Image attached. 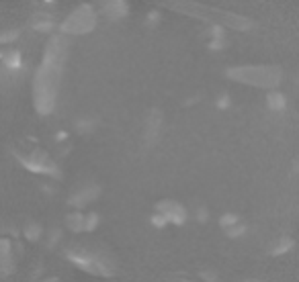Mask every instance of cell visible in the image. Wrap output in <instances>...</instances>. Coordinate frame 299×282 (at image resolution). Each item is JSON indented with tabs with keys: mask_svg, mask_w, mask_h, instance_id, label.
I'll list each match as a JSON object with an SVG mask.
<instances>
[{
	"mask_svg": "<svg viewBox=\"0 0 299 282\" xmlns=\"http://www.w3.org/2000/svg\"><path fill=\"white\" fill-rule=\"evenodd\" d=\"M63 41L61 39H55L49 43L47 51H45V57L39 65V72H37V80H35V96L39 100V104L43 106L41 110H45V102L49 106L53 94H55V88H57V82H59V72H61V63H63Z\"/></svg>",
	"mask_w": 299,
	"mask_h": 282,
	"instance_id": "1",
	"label": "cell"
}]
</instances>
